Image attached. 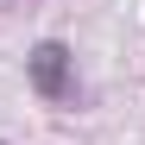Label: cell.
<instances>
[{
  "mask_svg": "<svg viewBox=\"0 0 145 145\" xmlns=\"http://www.w3.org/2000/svg\"><path fill=\"white\" fill-rule=\"evenodd\" d=\"M25 76H32V88L44 95V101H76V57H69V44L63 38H38L32 44V57H25Z\"/></svg>",
  "mask_w": 145,
  "mask_h": 145,
  "instance_id": "1",
  "label": "cell"
},
{
  "mask_svg": "<svg viewBox=\"0 0 145 145\" xmlns=\"http://www.w3.org/2000/svg\"><path fill=\"white\" fill-rule=\"evenodd\" d=\"M0 145H7V139H0Z\"/></svg>",
  "mask_w": 145,
  "mask_h": 145,
  "instance_id": "2",
  "label": "cell"
}]
</instances>
